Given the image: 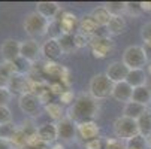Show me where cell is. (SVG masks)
Returning <instances> with one entry per match:
<instances>
[{
    "label": "cell",
    "mask_w": 151,
    "mask_h": 149,
    "mask_svg": "<svg viewBox=\"0 0 151 149\" xmlns=\"http://www.w3.org/2000/svg\"><path fill=\"white\" fill-rule=\"evenodd\" d=\"M97 101L90 94H82L76 100L72 101L68 118H70L76 125L85 124V122H93L94 116L97 115Z\"/></svg>",
    "instance_id": "obj_1"
},
{
    "label": "cell",
    "mask_w": 151,
    "mask_h": 149,
    "mask_svg": "<svg viewBox=\"0 0 151 149\" xmlns=\"http://www.w3.org/2000/svg\"><path fill=\"white\" fill-rule=\"evenodd\" d=\"M88 88H90V96L97 101V100H105L108 97H112L114 83L105 73H97L91 78Z\"/></svg>",
    "instance_id": "obj_2"
},
{
    "label": "cell",
    "mask_w": 151,
    "mask_h": 149,
    "mask_svg": "<svg viewBox=\"0 0 151 149\" xmlns=\"http://www.w3.org/2000/svg\"><path fill=\"white\" fill-rule=\"evenodd\" d=\"M50 23L51 21L45 19L42 15H39L36 11L30 12L26 18H24V30L30 37H42L48 34V29H50Z\"/></svg>",
    "instance_id": "obj_3"
},
{
    "label": "cell",
    "mask_w": 151,
    "mask_h": 149,
    "mask_svg": "<svg viewBox=\"0 0 151 149\" xmlns=\"http://www.w3.org/2000/svg\"><path fill=\"white\" fill-rule=\"evenodd\" d=\"M121 61L126 64L129 70H135V69H144V66L148 63V57H147L144 46L133 45L124 51Z\"/></svg>",
    "instance_id": "obj_4"
},
{
    "label": "cell",
    "mask_w": 151,
    "mask_h": 149,
    "mask_svg": "<svg viewBox=\"0 0 151 149\" xmlns=\"http://www.w3.org/2000/svg\"><path fill=\"white\" fill-rule=\"evenodd\" d=\"M114 134L121 139V140H129L135 136L139 134V128H138V122L135 119L126 118V116H120L115 119L114 122Z\"/></svg>",
    "instance_id": "obj_5"
},
{
    "label": "cell",
    "mask_w": 151,
    "mask_h": 149,
    "mask_svg": "<svg viewBox=\"0 0 151 149\" xmlns=\"http://www.w3.org/2000/svg\"><path fill=\"white\" fill-rule=\"evenodd\" d=\"M90 48L94 57L103 58V57L111 55V52L114 51V42L109 37V34H97L91 39Z\"/></svg>",
    "instance_id": "obj_6"
},
{
    "label": "cell",
    "mask_w": 151,
    "mask_h": 149,
    "mask_svg": "<svg viewBox=\"0 0 151 149\" xmlns=\"http://www.w3.org/2000/svg\"><path fill=\"white\" fill-rule=\"evenodd\" d=\"M57 124V134H58V140L64 142V143H70L76 139L78 136V125L68 116H64L63 119H60Z\"/></svg>",
    "instance_id": "obj_7"
},
{
    "label": "cell",
    "mask_w": 151,
    "mask_h": 149,
    "mask_svg": "<svg viewBox=\"0 0 151 149\" xmlns=\"http://www.w3.org/2000/svg\"><path fill=\"white\" fill-rule=\"evenodd\" d=\"M18 106L23 113L29 115V116H36L40 111V106H42V101L40 98L33 94V93H24L19 96V100H18Z\"/></svg>",
    "instance_id": "obj_8"
},
{
    "label": "cell",
    "mask_w": 151,
    "mask_h": 149,
    "mask_svg": "<svg viewBox=\"0 0 151 149\" xmlns=\"http://www.w3.org/2000/svg\"><path fill=\"white\" fill-rule=\"evenodd\" d=\"M19 48H21V42L15 39H6L2 46H0V54L5 63H14L17 58H19Z\"/></svg>",
    "instance_id": "obj_9"
},
{
    "label": "cell",
    "mask_w": 151,
    "mask_h": 149,
    "mask_svg": "<svg viewBox=\"0 0 151 149\" xmlns=\"http://www.w3.org/2000/svg\"><path fill=\"white\" fill-rule=\"evenodd\" d=\"M40 45L37 43L36 40L33 39H29V40H24L21 42V48H19V57H23L24 60H27L29 63H33L40 57Z\"/></svg>",
    "instance_id": "obj_10"
},
{
    "label": "cell",
    "mask_w": 151,
    "mask_h": 149,
    "mask_svg": "<svg viewBox=\"0 0 151 149\" xmlns=\"http://www.w3.org/2000/svg\"><path fill=\"white\" fill-rule=\"evenodd\" d=\"M40 54L48 61H55L61 57L63 51L60 48L58 39H47L44 43L40 45Z\"/></svg>",
    "instance_id": "obj_11"
},
{
    "label": "cell",
    "mask_w": 151,
    "mask_h": 149,
    "mask_svg": "<svg viewBox=\"0 0 151 149\" xmlns=\"http://www.w3.org/2000/svg\"><path fill=\"white\" fill-rule=\"evenodd\" d=\"M127 73H129V69L126 67V64L123 61H114L108 66L105 75L109 78V81L112 83H118V82H123L126 81L127 78Z\"/></svg>",
    "instance_id": "obj_12"
},
{
    "label": "cell",
    "mask_w": 151,
    "mask_h": 149,
    "mask_svg": "<svg viewBox=\"0 0 151 149\" xmlns=\"http://www.w3.org/2000/svg\"><path fill=\"white\" fill-rule=\"evenodd\" d=\"M37 137L42 143H47V145H51L55 140H58L57 124L55 122H47V124H42L40 127H37Z\"/></svg>",
    "instance_id": "obj_13"
},
{
    "label": "cell",
    "mask_w": 151,
    "mask_h": 149,
    "mask_svg": "<svg viewBox=\"0 0 151 149\" xmlns=\"http://www.w3.org/2000/svg\"><path fill=\"white\" fill-rule=\"evenodd\" d=\"M8 88L9 91L14 94V93H18V94H24V93H29L30 91V87H29V78L26 75H12L9 82H8Z\"/></svg>",
    "instance_id": "obj_14"
},
{
    "label": "cell",
    "mask_w": 151,
    "mask_h": 149,
    "mask_svg": "<svg viewBox=\"0 0 151 149\" xmlns=\"http://www.w3.org/2000/svg\"><path fill=\"white\" fill-rule=\"evenodd\" d=\"M61 26V31L66 34H76L79 31V19L73 14H63V18H57Z\"/></svg>",
    "instance_id": "obj_15"
},
{
    "label": "cell",
    "mask_w": 151,
    "mask_h": 149,
    "mask_svg": "<svg viewBox=\"0 0 151 149\" xmlns=\"http://www.w3.org/2000/svg\"><path fill=\"white\" fill-rule=\"evenodd\" d=\"M132 94H133V88H132L126 81L118 82V83H114L112 97H114L117 101H121V103H124V104L129 103V101H132Z\"/></svg>",
    "instance_id": "obj_16"
},
{
    "label": "cell",
    "mask_w": 151,
    "mask_h": 149,
    "mask_svg": "<svg viewBox=\"0 0 151 149\" xmlns=\"http://www.w3.org/2000/svg\"><path fill=\"white\" fill-rule=\"evenodd\" d=\"M36 12L48 21H54L60 14V5L55 2H39L36 5Z\"/></svg>",
    "instance_id": "obj_17"
},
{
    "label": "cell",
    "mask_w": 151,
    "mask_h": 149,
    "mask_svg": "<svg viewBox=\"0 0 151 149\" xmlns=\"http://www.w3.org/2000/svg\"><path fill=\"white\" fill-rule=\"evenodd\" d=\"M78 136H81V139L84 142H93L96 139H99V127L94 122H85L78 125Z\"/></svg>",
    "instance_id": "obj_18"
},
{
    "label": "cell",
    "mask_w": 151,
    "mask_h": 149,
    "mask_svg": "<svg viewBox=\"0 0 151 149\" xmlns=\"http://www.w3.org/2000/svg\"><path fill=\"white\" fill-rule=\"evenodd\" d=\"M99 26L94 23V19L90 16V15H85L79 19V31L81 34L87 36L90 39H93L94 36H97V31H99Z\"/></svg>",
    "instance_id": "obj_19"
},
{
    "label": "cell",
    "mask_w": 151,
    "mask_h": 149,
    "mask_svg": "<svg viewBox=\"0 0 151 149\" xmlns=\"http://www.w3.org/2000/svg\"><path fill=\"white\" fill-rule=\"evenodd\" d=\"M147 109H148L147 106H142V104H139V103H136V101H129V103H126V104H124L123 116L138 121V119L145 113V111H147Z\"/></svg>",
    "instance_id": "obj_20"
},
{
    "label": "cell",
    "mask_w": 151,
    "mask_h": 149,
    "mask_svg": "<svg viewBox=\"0 0 151 149\" xmlns=\"http://www.w3.org/2000/svg\"><path fill=\"white\" fill-rule=\"evenodd\" d=\"M126 82L130 85L132 88H138V87H144L147 85V73L144 69H135V70H129Z\"/></svg>",
    "instance_id": "obj_21"
},
{
    "label": "cell",
    "mask_w": 151,
    "mask_h": 149,
    "mask_svg": "<svg viewBox=\"0 0 151 149\" xmlns=\"http://www.w3.org/2000/svg\"><path fill=\"white\" fill-rule=\"evenodd\" d=\"M126 29H127V24L123 16H111L109 23L106 26V33L111 36H118V34L124 33Z\"/></svg>",
    "instance_id": "obj_22"
},
{
    "label": "cell",
    "mask_w": 151,
    "mask_h": 149,
    "mask_svg": "<svg viewBox=\"0 0 151 149\" xmlns=\"http://www.w3.org/2000/svg\"><path fill=\"white\" fill-rule=\"evenodd\" d=\"M90 16L94 19V23L99 26V27H105L108 26V23H109V19H111V14L106 11V8L102 5V6H97L91 11Z\"/></svg>",
    "instance_id": "obj_23"
},
{
    "label": "cell",
    "mask_w": 151,
    "mask_h": 149,
    "mask_svg": "<svg viewBox=\"0 0 151 149\" xmlns=\"http://www.w3.org/2000/svg\"><path fill=\"white\" fill-rule=\"evenodd\" d=\"M132 101H136L142 106H148L151 103V90L144 85V87H138L133 88V94H132Z\"/></svg>",
    "instance_id": "obj_24"
},
{
    "label": "cell",
    "mask_w": 151,
    "mask_h": 149,
    "mask_svg": "<svg viewBox=\"0 0 151 149\" xmlns=\"http://www.w3.org/2000/svg\"><path fill=\"white\" fill-rule=\"evenodd\" d=\"M138 122V128L139 134L145 139L151 137V109H147L145 113L136 121Z\"/></svg>",
    "instance_id": "obj_25"
},
{
    "label": "cell",
    "mask_w": 151,
    "mask_h": 149,
    "mask_svg": "<svg viewBox=\"0 0 151 149\" xmlns=\"http://www.w3.org/2000/svg\"><path fill=\"white\" fill-rule=\"evenodd\" d=\"M58 43H60V48L63 51V54H69L76 48V40H75V34H66V33H63L61 37L58 39Z\"/></svg>",
    "instance_id": "obj_26"
},
{
    "label": "cell",
    "mask_w": 151,
    "mask_h": 149,
    "mask_svg": "<svg viewBox=\"0 0 151 149\" xmlns=\"http://www.w3.org/2000/svg\"><path fill=\"white\" fill-rule=\"evenodd\" d=\"M103 6L111 14V16H123V14L126 12V2H109Z\"/></svg>",
    "instance_id": "obj_27"
},
{
    "label": "cell",
    "mask_w": 151,
    "mask_h": 149,
    "mask_svg": "<svg viewBox=\"0 0 151 149\" xmlns=\"http://www.w3.org/2000/svg\"><path fill=\"white\" fill-rule=\"evenodd\" d=\"M147 148H148L147 139L142 137L141 134L126 140V149H147Z\"/></svg>",
    "instance_id": "obj_28"
},
{
    "label": "cell",
    "mask_w": 151,
    "mask_h": 149,
    "mask_svg": "<svg viewBox=\"0 0 151 149\" xmlns=\"http://www.w3.org/2000/svg\"><path fill=\"white\" fill-rule=\"evenodd\" d=\"M12 66H14L15 73H18V75H26V76H27L29 70L32 69V63H29V61L24 60L23 57H19V58H17V60L12 63Z\"/></svg>",
    "instance_id": "obj_29"
},
{
    "label": "cell",
    "mask_w": 151,
    "mask_h": 149,
    "mask_svg": "<svg viewBox=\"0 0 151 149\" xmlns=\"http://www.w3.org/2000/svg\"><path fill=\"white\" fill-rule=\"evenodd\" d=\"M47 112H48V115H50L52 119H55L57 122L64 118V116H63V111H61V106L57 104V103H50V104L47 106Z\"/></svg>",
    "instance_id": "obj_30"
},
{
    "label": "cell",
    "mask_w": 151,
    "mask_h": 149,
    "mask_svg": "<svg viewBox=\"0 0 151 149\" xmlns=\"http://www.w3.org/2000/svg\"><path fill=\"white\" fill-rule=\"evenodd\" d=\"M11 122H12V113H11L9 108H8V106L0 108V127L8 125Z\"/></svg>",
    "instance_id": "obj_31"
},
{
    "label": "cell",
    "mask_w": 151,
    "mask_h": 149,
    "mask_svg": "<svg viewBox=\"0 0 151 149\" xmlns=\"http://www.w3.org/2000/svg\"><path fill=\"white\" fill-rule=\"evenodd\" d=\"M144 9V3H138V2H126V12L130 15H139Z\"/></svg>",
    "instance_id": "obj_32"
},
{
    "label": "cell",
    "mask_w": 151,
    "mask_h": 149,
    "mask_svg": "<svg viewBox=\"0 0 151 149\" xmlns=\"http://www.w3.org/2000/svg\"><path fill=\"white\" fill-rule=\"evenodd\" d=\"M11 100H12V93L9 91V88L8 87H0V108L8 106Z\"/></svg>",
    "instance_id": "obj_33"
},
{
    "label": "cell",
    "mask_w": 151,
    "mask_h": 149,
    "mask_svg": "<svg viewBox=\"0 0 151 149\" xmlns=\"http://www.w3.org/2000/svg\"><path fill=\"white\" fill-rule=\"evenodd\" d=\"M141 37L145 42V45H151V21L147 23L141 30Z\"/></svg>",
    "instance_id": "obj_34"
},
{
    "label": "cell",
    "mask_w": 151,
    "mask_h": 149,
    "mask_svg": "<svg viewBox=\"0 0 151 149\" xmlns=\"http://www.w3.org/2000/svg\"><path fill=\"white\" fill-rule=\"evenodd\" d=\"M75 40H76V48H82V46H87V45L90 46V42H91L90 37L84 36L81 33H76L75 34Z\"/></svg>",
    "instance_id": "obj_35"
},
{
    "label": "cell",
    "mask_w": 151,
    "mask_h": 149,
    "mask_svg": "<svg viewBox=\"0 0 151 149\" xmlns=\"http://www.w3.org/2000/svg\"><path fill=\"white\" fill-rule=\"evenodd\" d=\"M87 148L88 149H103V140L102 139H96L93 142H88Z\"/></svg>",
    "instance_id": "obj_36"
},
{
    "label": "cell",
    "mask_w": 151,
    "mask_h": 149,
    "mask_svg": "<svg viewBox=\"0 0 151 149\" xmlns=\"http://www.w3.org/2000/svg\"><path fill=\"white\" fill-rule=\"evenodd\" d=\"M0 149H14V145L9 139L0 137Z\"/></svg>",
    "instance_id": "obj_37"
},
{
    "label": "cell",
    "mask_w": 151,
    "mask_h": 149,
    "mask_svg": "<svg viewBox=\"0 0 151 149\" xmlns=\"http://www.w3.org/2000/svg\"><path fill=\"white\" fill-rule=\"evenodd\" d=\"M52 149H63V145H60V143H58V145H54Z\"/></svg>",
    "instance_id": "obj_38"
}]
</instances>
